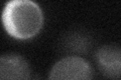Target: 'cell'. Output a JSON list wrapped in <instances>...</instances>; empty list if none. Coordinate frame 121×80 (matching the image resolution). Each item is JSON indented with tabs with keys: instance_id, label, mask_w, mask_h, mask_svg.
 Masks as SVG:
<instances>
[{
	"instance_id": "cell-4",
	"label": "cell",
	"mask_w": 121,
	"mask_h": 80,
	"mask_svg": "<svg viewBox=\"0 0 121 80\" xmlns=\"http://www.w3.org/2000/svg\"><path fill=\"white\" fill-rule=\"evenodd\" d=\"M31 77L28 62L16 53L0 56V80H26Z\"/></svg>"
},
{
	"instance_id": "cell-5",
	"label": "cell",
	"mask_w": 121,
	"mask_h": 80,
	"mask_svg": "<svg viewBox=\"0 0 121 80\" xmlns=\"http://www.w3.org/2000/svg\"><path fill=\"white\" fill-rule=\"evenodd\" d=\"M60 46L65 52L78 56L90 50L92 47V39L88 33L81 30H73L64 35Z\"/></svg>"
},
{
	"instance_id": "cell-3",
	"label": "cell",
	"mask_w": 121,
	"mask_h": 80,
	"mask_svg": "<svg viewBox=\"0 0 121 80\" xmlns=\"http://www.w3.org/2000/svg\"><path fill=\"white\" fill-rule=\"evenodd\" d=\"M95 60L99 71L105 77L119 79L121 74V51L119 46L104 45L96 51Z\"/></svg>"
},
{
	"instance_id": "cell-2",
	"label": "cell",
	"mask_w": 121,
	"mask_h": 80,
	"mask_svg": "<svg viewBox=\"0 0 121 80\" xmlns=\"http://www.w3.org/2000/svg\"><path fill=\"white\" fill-rule=\"evenodd\" d=\"M92 65L82 57L71 55L59 60L50 71L48 78L55 80H88L92 79Z\"/></svg>"
},
{
	"instance_id": "cell-1",
	"label": "cell",
	"mask_w": 121,
	"mask_h": 80,
	"mask_svg": "<svg viewBox=\"0 0 121 80\" xmlns=\"http://www.w3.org/2000/svg\"><path fill=\"white\" fill-rule=\"evenodd\" d=\"M1 20L9 36L17 40H28L40 32L43 13L32 0H8L3 7Z\"/></svg>"
}]
</instances>
